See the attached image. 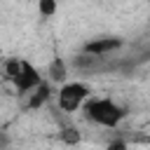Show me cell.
<instances>
[{
	"label": "cell",
	"instance_id": "cell-8",
	"mask_svg": "<svg viewBox=\"0 0 150 150\" xmlns=\"http://www.w3.org/2000/svg\"><path fill=\"white\" fill-rule=\"evenodd\" d=\"M61 138H63L68 145H75V143L80 141V134H77V129H73V127H66V129L61 131Z\"/></svg>",
	"mask_w": 150,
	"mask_h": 150
},
{
	"label": "cell",
	"instance_id": "cell-5",
	"mask_svg": "<svg viewBox=\"0 0 150 150\" xmlns=\"http://www.w3.org/2000/svg\"><path fill=\"white\" fill-rule=\"evenodd\" d=\"M49 96H52V89H49V84L47 82H42L40 87H35L30 94H28V108H42L47 101H49Z\"/></svg>",
	"mask_w": 150,
	"mask_h": 150
},
{
	"label": "cell",
	"instance_id": "cell-11",
	"mask_svg": "<svg viewBox=\"0 0 150 150\" xmlns=\"http://www.w3.org/2000/svg\"><path fill=\"white\" fill-rule=\"evenodd\" d=\"M148 2H150V0H148Z\"/></svg>",
	"mask_w": 150,
	"mask_h": 150
},
{
	"label": "cell",
	"instance_id": "cell-4",
	"mask_svg": "<svg viewBox=\"0 0 150 150\" xmlns=\"http://www.w3.org/2000/svg\"><path fill=\"white\" fill-rule=\"evenodd\" d=\"M120 47H122V40H120V38H94V40L84 42L82 54L105 59L108 54H112V52H115V49H120Z\"/></svg>",
	"mask_w": 150,
	"mask_h": 150
},
{
	"label": "cell",
	"instance_id": "cell-3",
	"mask_svg": "<svg viewBox=\"0 0 150 150\" xmlns=\"http://www.w3.org/2000/svg\"><path fill=\"white\" fill-rule=\"evenodd\" d=\"M89 98H91V89L84 82H63L61 89L56 91V103L63 112L80 110Z\"/></svg>",
	"mask_w": 150,
	"mask_h": 150
},
{
	"label": "cell",
	"instance_id": "cell-9",
	"mask_svg": "<svg viewBox=\"0 0 150 150\" xmlns=\"http://www.w3.org/2000/svg\"><path fill=\"white\" fill-rule=\"evenodd\" d=\"M108 150H127V141H124V138L110 141V143H108Z\"/></svg>",
	"mask_w": 150,
	"mask_h": 150
},
{
	"label": "cell",
	"instance_id": "cell-6",
	"mask_svg": "<svg viewBox=\"0 0 150 150\" xmlns=\"http://www.w3.org/2000/svg\"><path fill=\"white\" fill-rule=\"evenodd\" d=\"M66 75H68V70H66L63 59H54V61L49 63V80H52V82H63Z\"/></svg>",
	"mask_w": 150,
	"mask_h": 150
},
{
	"label": "cell",
	"instance_id": "cell-7",
	"mask_svg": "<svg viewBox=\"0 0 150 150\" xmlns=\"http://www.w3.org/2000/svg\"><path fill=\"white\" fill-rule=\"evenodd\" d=\"M38 9L42 16H54L56 14V0H38Z\"/></svg>",
	"mask_w": 150,
	"mask_h": 150
},
{
	"label": "cell",
	"instance_id": "cell-1",
	"mask_svg": "<svg viewBox=\"0 0 150 150\" xmlns=\"http://www.w3.org/2000/svg\"><path fill=\"white\" fill-rule=\"evenodd\" d=\"M82 108H84V117L103 129H117L120 122L127 117V110L108 96H94Z\"/></svg>",
	"mask_w": 150,
	"mask_h": 150
},
{
	"label": "cell",
	"instance_id": "cell-10",
	"mask_svg": "<svg viewBox=\"0 0 150 150\" xmlns=\"http://www.w3.org/2000/svg\"><path fill=\"white\" fill-rule=\"evenodd\" d=\"M5 143H7V138H5V134H2V131H0V148H2V145H5Z\"/></svg>",
	"mask_w": 150,
	"mask_h": 150
},
{
	"label": "cell",
	"instance_id": "cell-2",
	"mask_svg": "<svg viewBox=\"0 0 150 150\" xmlns=\"http://www.w3.org/2000/svg\"><path fill=\"white\" fill-rule=\"evenodd\" d=\"M2 70H5V77L14 84V89L19 94H30L35 87H40L45 80L42 75L35 70L33 63H28L26 59H19V56H12L2 63Z\"/></svg>",
	"mask_w": 150,
	"mask_h": 150
}]
</instances>
